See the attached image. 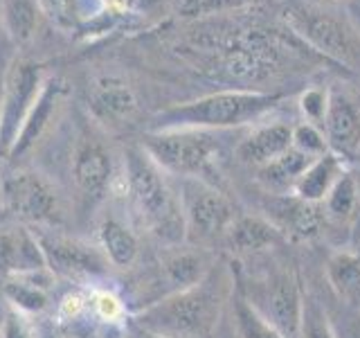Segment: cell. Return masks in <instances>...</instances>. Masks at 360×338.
<instances>
[{
    "instance_id": "3",
    "label": "cell",
    "mask_w": 360,
    "mask_h": 338,
    "mask_svg": "<svg viewBox=\"0 0 360 338\" xmlns=\"http://www.w3.org/2000/svg\"><path fill=\"white\" fill-rule=\"evenodd\" d=\"M281 93H266L252 88H230L219 90L205 97H198L187 104L172 106L153 118V131L169 129H202L223 131L234 127H245L262 120L266 113L277 108Z\"/></svg>"
},
{
    "instance_id": "1",
    "label": "cell",
    "mask_w": 360,
    "mask_h": 338,
    "mask_svg": "<svg viewBox=\"0 0 360 338\" xmlns=\"http://www.w3.org/2000/svg\"><path fill=\"white\" fill-rule=\"evenodd\" d=\"M234 289V268L228 262H214L196 284L133 313L131 323L165 338H210L221 320L225 304L232 300Z\"/></svg>"
},
{
    "instance_id": "30",
    "label": "cell",
    "mask_w": 360,
    "mask_h": 338,
    "mask_svg": "<svg viewBox=\"0 0 360 338\" xmlns=\"http://www.w3.org/2000/svg\"><path fill=\"white\" fill-rule=\"evenodd\" d=\"M41 14L48 16L63 30H72L79 25L77 0H39Z\"/></svg>"
},
{
    "instance_id": "19",
    "label": "cell",
    "mask_w": 360,
    "mask_h": 338,
    "mask_svg": "<svg viewBox=\"0 0 360 338\" xmlns=\"http://www.w3.org/2000/svg\"><path fill=\"white\" fill-rule=\"evenodd\" d=\"M313 161L315 158L297 151L295 146H290L279 158L257 169V183L268 194H292V187H295L300 176L307 172Z\"/></svg>"
},
{
    "instance_id": "21",
    "label": "cell",
    "mask_w": 360,
    "mask_h": 338,
    "mask_svg": "<svg viewBox=\"0 0 360 338\" xmlns=\"http://www.w3.org/2000/svg\"><path fill=\"white\" fill-rule=\"evenodd\" d=\"M99 248L104 251L110 266L131 268L140 257V239L127 223L108 217L99 225Z\"/></svg>"
},
{
    "instance_id": "12",
    "label": "cell",
    "mask_w": 360,
    "mask_h": 338,
    "mask_svg": "<svg viewBox=\"0 0 360 338\" xmlns=\"http://www.w3.org/2000/svg\"><path fill=\"white\" fill-rule=\"evenodd\" d=\"M70 172L77 192L88 203H97L104 199L106 189L112 178V158L108 149L93 135L79 138L75 151Z\"/></svg>"
},
{
    "instance_id": "20",
    "label": "cell",
    "mask_w": 360,
    "mask_h": 338,
    "mask_svg": "<svg viewBox=\"0 0 360 338\" xmlns=\"http://www.w3.org/2000/svg\"><path fill=\"white\" fill-rule=\"evenodd\" d=\"M324 270L331 296L360 309V253L338 251L326 259Z\"/></svg>"
},
{
    "instance_id": "31",
    "label": "cell",
    "mask_w": 360,
    "mask_h": 338,
    "mask_svg": "<svg viewBox=\"0 0 360 338\" xmlns=\"http://www.w3.org/2000/svg\"><path fill=\"white\" fill-rule=\"evenodd\" d=\"M329 108V93L322 88H307L300 97V111L311 124H322Z\"/></svg>"
},
{
    "instance_id": "6",
    "label": "cell",
    "mask_w": 360,
    "mask_h": 338,
    "mask_svg": "<svg viewBox=\"0 0 360 338\" xmlns=\"http://www.w3.org/2000/svg\"><path fill=\"white\" fill-rule=\"evenodd\" d=\"M236 289L266 323L275 327L281 338H300L304 291L292 270L277 268L248 282L236 277Z\"/></svg>"
},
{
    "instance_id": "10",
    "label": "cell",
    "mask_w": 360,
    "mask_h": 338,
    "mask_svg": "<svg viewBox=\"0 0 360 338\" xmlns=\"http://www.w3.org/2000/svg\"><path fill=\"white\" fill-rule=\"evenodd\" d=\"M34 232H37L45 262H48V268L54 273V277L59 275L68 280H93L108 273L110 264L101 248L77 239V237L56 232L54 228Z\"/></svg>"
},
{
    "instance_id": "11",
    "label": "cell",
    "mask_w": 360,
    "mask_h": 338,
    "mask_svg": "<svg viewBox=\"0 0 360 338\" xmlns=\"http://www.w3.org/2000/svg\"><path fill=\"white\" fill-rule=\"evenodd\" d=\"M262 210L279 234L292 242H309L318 237L326 221L322 203H309L295 194H268Z\"/></svg>"
},
{
    "instance_id": "28",
    "label": "cell",
    "mask_w": 360,
    "mask_h": 338,
    "mask_svg": "<svg viewBox=\"0 0 360 338\" xmlns=\"http://www.w3.org/2000/svg\"><path fill=\"white\" fill-rule=\"evenodd\" d=\"M300 338H333L322 302L318 298H313V296H304V313H302Z\"/></svg>"
},
{
    "instance_id": "13",
    "label": "cell",
    "mask_w": 360,
    "mask_h": 338,
    "mask_svg": "<svg viewBox=\"0 0 360 338\" xmlns=\"http://www.w3.org/2000/svg\"><path fill=\"white\" fill-rule=\"evenodd\" d=\"M329 151L352 158L360 149V108L342 93H329V108L322 120Z\"/></svg>"
},
{
    "instance_id": "32",
    "label": "cell",
    "mask_w": 360,
    "mask_h": 338,
    "mask_svg": "<svg viewBox=\"0 0 360 338\" xmlns=\"http://www.w3.org/2000/svg\"><path fill=\"white\" fill-rule=\"evenodd\" d=\"M0 338H34L27 320L22 318L20 311H9L3 320V330H0Z\"/></svg>"
},
{
    "instance_id": "34",
    "label": "cell",
    "mask_w": 360,
    "mask_h": 338,
    "mask_svg": "<svg viewBox=\"0 0 360 338\" xmlns=\"http://www.w3.org/2000/svg\"><path fill=\"white\" fill-rule=\"evenodd\" d=\"M124 338H165L160 334H153V332H146L142 327H138L135 323H127V332H124Z\"/></svg>"
},
{
    "instance_id": "4",
    "label": "cell",
    "mask_w": 360,
    "mask_h": 338,
    "mask_svg": "<svg viewBox=\"0 0 360 338\" xmlns=\"http://www.w3.org/2000/svg\"><path fill=\"white\" fill-rule=\"evenodd\" d=\"M142 149L165 174L178 178H198L212 185L210 176L217 172L221 142L214 131L202 129H169L149 131Z\"/></svg>"
},
{
    "instance_id": "2",
    "label": "cell",
    "mask_w": 360,
    "mask_h": 338,
    "mask_svg": "<svg viewBox=\"0 0 360 338\" xmlns=\"http://www.w3.org/2000/svg\"><path fill=\"white\" fill-rule=\"evenodd\" d=\"M127 196L140 225L165 246L187 242L185 219L176 189L169 185L165 172L142 146H131L124 156Z\"/></svg>"
},
{
    "instance_id": "23",
    "label": "cell",
    "mask_w": 360,
    "mask_h": 338,
    "mask_svg": "<svg viewBox=\"0 0 360 338\" xmlns=\"http://www.w3.org/2000/svg\"><path fill=\"white\" fill-rule=\"evenodd\" d=\"M358 203H360L358 180L352 172H345L340 178H338L333 189L329 192V196L322 201V208H324L326 217L338 219V221H347L356 212Z\"/></svg>"
},
{
    "instance_id": "26",
    "label": "cell",
    "mask_w": 360,
    "mask_h": 338,
    "mask_svg": "<svg viewBox=\"0 0 360 338\" xmlns=\"http://www.w3.org/2000/svg\"><path fill=\"white\" fill-rule=\"evenodd\" d=\"M322 307L333 338H360V309L349 307V304L335 300L333 296L331 302H324Z\"/></svg>"
},
{
    "instance_id": "15",
    "label": "cell",
    "mask_w": 360,
    "mask_h": 338,
    "mask_svg": "<svg viewBox=\"0 0 360 338\" xmlns=\"http://www.w3.org/2000/svg\"><path fill=\"white\" fill-rule=\"evenodd\" d=\"M292 146V127L288 124H266V127L255 129L250 135L236 144L234 156L236 161L248 165V167H264L270 161H275L284 151Z\"/></svg>"
},
{
    "instance_id": "9",
    "label": "cell",
    "mask_w": 360,
    "mask_h": 338,
    "mask_svg": "<svg viewBox=\"0 0 360 338\" xmlns=\"http://www.w3.org/2000/svg\"><path fill=\"white\" fill-rule=\"evenodd\" d=\"M5 210L25 223L54 225L61 219L59 194L48 178L37 172H14L0 185Z\"/></svg>"
},
{
    "instance_id": "24",
    "label": "cell",
    "mask_w": 360,
    "mask_h": 338,
    "mask_svg": "<svg viewBox=\"0 0 360 338\" xmlns=\"http://www.w3.org/2000/svg\"><path fill=\"white\" fill-rule=\"evenodd\" d=\"M230 302L234 309V323H236L239 338H281V334L275 330V327L266 323L262 315L248 304V300L241 296L239 289H234Z\"/></svg>"
},
{
    "instance_id": "25",
    "label": "cell",
    "mask_w": 360,
    "mask_h": 338,
    "mask_svg": "<svg viewBox=\"0 0 360 338\" xmlns=\"http://www.w3.org/2000/svg\"><path fill=\"white\" fill-rule=\"evenodd\" d=\"M5 296L20 313H41L48 307V291L32 284L22 275H9L5 284Z\"/></svg>"
},
{
    "instance_id": "18",
    "label": "cell",
    "mask_w": 360,
    "mask_h": 338,
    "mask_svg": "<svg viewBox=\"0 0 360 338\" xmlns=\"http://www.w3.org/2000/svg\"><path fill=\"white\" fill-rule=\"evenodd\" d=\"M345 172L347 169L342 158L333 151H326L324 156L315 158L307 172L300 176L295 187H292V194L309 203H322Z\"/></svg>"
},
{
    "instance_id": "33",
    "label": "cell",
    "mask_w": 360,
    "mask_h": 338,
    "mask_svg": "<svg viewBox=\"0 0 360 338\" xmlns=\"http://www.w3.org/2000/svg\"><path fill=\"white\" fill-rule=\"evenodd\" d=\"M16 262V230H0V270L3 273H14Z\"/></svg>"
},
{
    "instance_id": "17",
    "label": "cell",
    "mask_w": 360,
    "mask_h": 338,
    "mask_svg": "<svg viewBox=\"0 0 360 338\" xmlns=\"http://www.w3.org/2000/svg\"><path fill=\"white\" fill-rule=\"evenodd\" d=\"M90 108L101 122L124 124L138 113V99L129 84L115 77H104L90 90Z\"/></svg>"
},
{
    "instance_id": "8",
    "label": "cell",
    "mask_w": 360,
    "mask_h": 338,
    "mask_svg": "<svg viewBox=\"0 0 360 338\" xmlns=\"http://www.w3.org/2000/svg\"><path fill=\"white\" fill-rule=\"evenodd\" d=\"M45 68L30 59H16L5 77L3 95H0V149L11 151L20 127L37 101L45 84Z\"/></svg>"
},
{
    "instance_id": "16",
    "label": "cell",
    "mask_w": 360,
    "mask_h": 338,
    "mask_svg": "<svg viewBox=\"0 0 360 338\" xmlns=\"http://www.w3.org/2000/svg\"><path fill=\"white\" fill-rule=\"evenodd\" d=\"M279 242H281L279 230L264 214H259V217L257 214H239L223 237V244L236 255L262 253Z\"/></svg>"
},
{
    "instance_id": "14",
    "label": "cell",
    "mask_w": 360,
    "mask_h": 338,
    "mask_svg": "<svg viewBox=\"0 0 360 338\" xmlns=\"http://www.w3.org/2000/svg\"><path fill=\"white\" fill-rule=\"evenodd\" d=\"M63 95H65V84L61 82L59 77L45 79L41 93H39L37 101H34V106L30 111V115L25 118V122H22L14 146H11V151L7 154L9 158H18L22 154H27L32 146L37 144V140L45 133L48 124L52 122L56 108L61 106Z\"/></svg>"
},
{
    "instance_id": "7",
    "label": "cell",
    "mask_w": 360,
    "mask_h": 338,
    "mask_svg": "<svg viewBox=\"0 0 360 338\" xmlns=\"http://www.w3.org/2000/svg\"><path fill=\"white\" fill-rule=\"evenodd\" d=\"M178 201L185 219L187 244L196 248L223 242L232 221L239 217L236 206L217 185L198 178H180Z\"/></svg>"
},
{
    "instance_id": "5",
    "label": "cell",
    "mask_w": 360,
    "mask_h": 338,
    "mask_svg": "<svg viewBox=\"0 0 360 338\" xmlns=\"http://www.w3.org/2000/svg\"><path fill=\"white\" fill-rule=\"evenodd\" d=\"M286 23L313 50L349 68L360 65V32L338 7L318 3L295 5L286 9Z\"/></svg>"
},
{
    "instance_id": "22",
    "label": "cell",
    "mask_w": 360,
    "mask_h": 338,
    "mask_svg": "<svg viewBox=\"0 0 360 338\" xmlns=\"http://www.w3.org/2000/svg\"><path fill=\"white\" fill-rule=\"evenodd\" d=\"M39 0H5L3 23L9 37L16 43H27L39 25Z\"/></svg>"
},
{
    "instance_id": "29",
    "label": "cell",
    "mask_w": 360,
    "mask_h": 338,
    "mask_svg": "<svg viewBox=\"0 0 360 338\" xmlns=\"http://www.w3.org/2000/svg\"><path fill=\"white\" fill-rule=\"evenodd\" d=\"M292 146L297 151L307 154L311 158H320L329 151V144H326L324 133L311 122H304L300 127L292 129Z\"/></svg>"
},
{
    "instance_id": "27",
    "label": "cell",
    "mask_w": 360,
    "mask_h": 338,
    "mask_svg": "<svg viewBox=\"0 0 360 338\" xmlns=\"http://www.w3.org/2000/svg\"><path fill=\"white\" fill-rule=\"evenodd\" d=\"M259 3V0H178V14L183 18H205L230 14Z\"/></svg>"
}]
</instances>
